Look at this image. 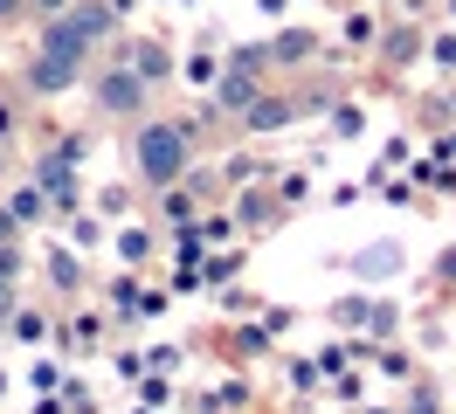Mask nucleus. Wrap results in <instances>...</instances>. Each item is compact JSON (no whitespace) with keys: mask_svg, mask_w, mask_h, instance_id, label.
I'll return each mask as SVG.
<instances>
[{"mask_svg":"<svg viewBox=\"0 0 456 414\" xmlns=\"http://www.w3.org/2000/svg\"><path fill=\"white\" fill-rule=\"evenodd\" d=\"M200 159V138H194V118H145L139 132H132V166H139L145 193L180 180L187 166Z\"/></svg>","mask_w":456,"mask_h":414,"instance_id":"1","label":"nucleus"},{"mask_svg":"<svg viewBox=\"0 0 456 414\" xmlns=\"http://www.w3.org/2000/svg\"><path fill=\"white\" fill-rule=\"evenodd\" d=\"M111 304L104 297H77L69 311L56 318V353L69 359V366H90V359H104L111 353Z\"/></svg>","mask_w":456,"mask_h":414,"instance_id":"2","label":"nucleus"},{"mask_svg":"<svg viewBox=\"0 0 456 414\" xmlns=\"http://www.w3.org/2000/svg\"><path fill=\"white\" fill-rule=\"evenodd\" d=\"M215 345L228 353V366H277V353H284V338L263 325V318H215Z\"/></svg>","mask_w":456,"mask_h":414,"instance_id":"3","label":"nucleus"},{"mask_svg":"<svg viewBox=\"0 0 456 414\" xmlns=\"http://www.w3.org/2000/svg\"><path fill=\"white\" fill-rule=\"evenodd\" d=\"M145 90L125 62H111V55H97V69H90V104L104 110V118H145Z\"/></svg>","mask_w":456,"mask_h":414,"instance_id":"4","label":"nucleus"},{"mask_svg":"<svg viewBox=\"0 0 456 414\" xmlns=\"http://www.w3.org/2000/svg\"><path fill=\"white\" fill-rule=\"evenodd\" d=\"M35 276H42L56 297H69V304L84 297V290H97V283H90V256H84V248H69L62 235L35 242Z\"/></svg>","mask_w":456,"mask_h":414,"instance_id":"5","label":"nucleus"},{"mask_svg":"<svg viewBox=\"0 0 456 414\" xmlns=\"http://www.w3.org/2000/svg\"><path fill=\"white\" fill-rule=\"evenodd\" d=\"M104 55H111V62H125V69H132L145 90H167L173 69H180V49H167L159 35H118Z\"/></svg>","mask_w":456,"mask_h":414,"instance_id":"6","label":"nucleus"},{"mask_svg":"<svg viewBox=\"0 0 456 414\" xmlns=\"http://www.w3.org/2000/svg\"><path fill=\"white\" fill-rule=\"evenodd\" d=\"M305 125V104H297V90H263L256 104L242 110V138H256V145H270V138H284V132H297Z\"/></svg>","mask_w":456,"mask_h":414,"instance_id":"7","label":"nucleus"},{"mask_svg":"<svg viewBox=\"0 0 456 414\" xmlns=\"http://www.w3.org/2000/svg\"><path fill=\"white\" fill-rule=\"evenodd\" d=\"M167 256V228L152 215H132V221H118L111 228V263L118 270H152Z\"/></svg>","mask_w":456,"mask_h":414,"instance_id":"8","label":"nucleus"},{"mask_svg":"<svg viewBox=\"0 0 456 414\" xmlns=\"http://www.w3.org/2000/svg\"><path fill=\"white\" fill-rule=\"evenodd\" d=\"M228 215H235V228L256 242V235H270L277 221H290V207L277 200V187H270V180H249V187H228Z\"/></svg>","mask_w":456,"mask_h":414,"instance_id":"9","label":"nucleus"},{"mask_svg":"<svg viewBox=\"0 0 456 414\" xmlns=\"http://www.w3.org/2000/svg\"><path fill=\"white\" fill-rule=\"evenodd\" d=\"M35 180L49 187L56 215H77V207H90V180H84V166L62 159V152H35Z\"/></svg>","mask_w":456,"mask_h":414,"instance_id":"10","label":"nucleus"},{"mask_svg":"<svg viewBox=\"0 0 456 414\" xmlns=\"http://www.w3.org/2000/svg\"><path fill=\"white\" fill-rule=\"evenodd\" d=\"M222 69H228L222 42H208V35H194V42L180 49V69H173V83H180V90H194V97H215V83H222Z\"/></svg>","mask_w":456,"mask_h":414,"instance_id":"11","label":"nucleus"},{"mask_svg":"<svg viewBox=\"0 0 456 414\" xmlns=\"http://www.w3.org/2000/svg\"><path fill=\"white\" fill-rule=\"evenodd\" d=\"M90 69H77V62H62V55L49 49H28V62H21V97H62V90H77Z\"/></svg>","mask_w":456,"mask_h":414,"instance_id":"12","label":"nucleus"},{"mask_svg":"<svg viewBox=\"0 0 456 414\" xmlns=\"http://www.w3.org/2000/svg\"><path fill=\"white\" fill-rule=\"evenodd\" d=\"M422 49H428V28H415V21H395V14H387V35H380L373 62H380L387 77H408V69H422Z\"/></svg>","mask_w":456,"mask_h":414,"instance_id":"13","label":"nucleus"},{"mask_svg":"<svg viewBox=\"0 0 456 414\" xmlns=\"http://www.w3.org/2000/svg\"><path fill=\"white\" fill-rule=\"evenodd\" d=\"M263 42H270V62H277V69H312L318 55H325L318 28H312V21H297V14H290L284 28H270Z\"/></svg>","mask_w":456,"mask_h":414,"instance_id":"14","label":"nucleus"},{"mask_svg":"<svg viewBox=\"0 0 456 414\" xmlns=\"http://www.w3.org/2000/svg\"><path fill=\"white\" fill-rule=\"evenodd\" d=\"M277 394H284V408H305V401H318V394H325L318 359H312V353H297V345H284V353H277Z\"/></svg>","mask_w":456,"mask_h":414,"instance_id":"15","label":"nucleus"},{"mask_svg":"<svg viewBox=\"0 0 456 414\" xmlns=\"http://www.w3.org/2000/svg\"><path fill=\"white\" fill-rule=\"evenodd\" d=\"M263 90H270V69H242V62H228V69H222V83H215V97H208V104L222 110V118H235V125H242V110L256 104Z\"/></svg>","mask_w":456,"mask_h":414,"instance_id":"16","label":"nucleus"},{"mask_svg":"<svg viewBox=\"0 0 456 414\" xmlns=\"http://www.w3.org/2000/svg\"><path fill=\"white\" fill-rule=\"evenodd\" d=\"M367 366H373L380 386H415L422 380V345H415V338H380Z\"/></svg>","mask_w":456,"mask_h":414,"instance_id":"17","label":"nucleus"},{"mask_svg":"<svg viewBox=\"0 0 456 414\" xmlns=\"http://www.w3.org/2000/svg\"><path fill=\"white\" fill-rule=\"evenodd\" d=\"M380 35H387V7H373V0H353V7L339 14V49H353V55H367V62H373Z\"/></svg>","mask_w":456,"mask_h":414,"instance_id":"18","label":"nucleus"},{"mask_svg":"<svg viewBox=\"0 0 456 414\" xmlns=\"http://www.w3.org/2000/svg\"><path fill=\"white\" fill-rule=\"evenodd\" d=\"M90 207L111 221H132V215H145V180H90Z\"/></svg>","mask_w":456,"mask_h":414,"instance_id":"19","label":"nucleus"},{"mask_svg":"<svg viewBox=\"0 0 456 414\" xmlns=\"http://www.w3.org/2000/svg\"><path fill=\"white\" fill-rule=\"evenodd\" d=\"M56 318L62 311H49V304H14V318H7V338L21 345V353H42V345H56Z\"/></svg>","mask_w":456,"mask_h":414,"instance_id":"20","label":"nucleus"},{"mask_svg":"<svg viewBox=\"0 0 456 414\" xmlns=\"http://www.w3.org/2000/svg\"><path fill=\"white\" fill-rule=\"evenodd\" d=\"M69 373H77V366H69L56 345L28 353V359H21V401H35V394H62V386H69Z\"/></svg>","mask_w":456,"mask_h":414,"instance_id":"21","label":"nucleus"},{"mask_svg":"<svg viewBox=\"0 0 456 414\" xmlns=\"http://www.w3.org/2000/svg\"><path fill=\"white\" fill-rule=\"evenodd\" d=\"M7 215L35 235V228H49V221H56V200H49V187L28 173V180H14V187H7Z\"/></svg>","mask_w":456,"mask_h":414,"instance_id":"22","label":"nucleus"},{"mask_svg":"<svg viewBox=\"0 0 456 414\" xmlns=\"http://www.w3.org/2000/svg\"><path fill=\"white\" fill-rule=\"evenodd\" d=\"M145 215L159 221V228H187V221H200V193L187 187V180H167V187H152V207Z\"/></svg>","mask_w":456,"mask_h":414,"instance_id":"23","label":"nucleus"},{"mask_svg":"<svg viewBox=\"0 0 456 414\" xmlns=\"http://www.w3.org/2000/svg\"><path fill=\"white\" fill-rule=\"evenodd\" d=\"M367 125H373V110H367V97H353V90L325 110V138H332V145H360V138H367Z\"/></svg>","mask_w":456,"mask_h":414,"instance_id":"24","label":"nucleus"},{"mask_svg":"<svg viewBox=\"0 0 456 414\" xmlns=\"http://www.w3.org/2000/svg\"><path fill=\"white\" fill-rule=\"evenodd\" d=\"M270 187H277V200L297 215V207H312V200H318V166H312V159H290V166H277V173H270Z\"/></svg>","mask_w":456,"mask_h":414,"instance_id":"25","label":"nucleus"},{"mask_svg":"<svg viewBox=\"0 0 456 414\" xmlns=\"http://www.w3.org/2000/svg\"><path fill=\"white\" fill-rule=\"evenodd\" d=\"M97 297L111 304L118 325H139V304H145V270H118L111 283H97Z\"/></svg>","mask_w":456,"mask_h":414,"instance_id":"26","label":"nucleus"},{"mask_svg":"<svg viewBox=\"0 0 456 414\" xmlns=\"http://www.w3.org/2000/svg\"><path fill=\"white\" fill-rule=\"evenodd\" d=\"M200 283H208V297L228 290V283H249V248L228 242V248H208V263H200Z\"/></svg>","mask_w":456,"mask_h":414,"instance_id":"27","label":"nucleus"},{"mask_svg":"<svg viewBox=\"0 0 456 414\" xmlns=\"http://www.w3.org/2000/svg\"><path fill=\"white\" fill-rule=\"evenodd\" d=\"M62 242L84 248V256H104L111 248V221L97 215V207H77V215H62Z\"/></svg>","mask_w":456,"mask_h":414,"instance_id":"28","label":"nucleus"},{"mask_svg":"<svg viewBox=\"0 0 456 414\" xmlns=\"http://www.w3.org/2000/svg\"><path fill=\"white\" fill-rule=\"evenodd\" d=\"M208 394H215V408H222V414H256V373H249V366H228Z\"/></svg>","mask_w":456,"mask_h":414,"instance_id":"29","label":"nucleus"},{"mask_svg":"<svg viewBox=\"0 0 456 414\" xmlns=\"http://www.w3.org/2000/svg\"><path fill=\"white\" fill-rule=\"evenodd\" d=\"M422 77H436V83H456V28H450V21H436V28H428Z\"/></svg>","mask_w":456,"mask_h":414,"instance_id":"30","label":"nucleus"},{"mask_svg":"<svg viewBox=\"0 0 456 414\" xmlns=\"http://www.w3.org/2000/svg\"><path fill=\"white\" fill-rule=\"evenodd\" d=\"M325 394H332L339 408H367V401H373V366H346V373H332Z\"/></svg>","mask_w":456,"mask_h":414,"instance_id":"31","label":"nucleus"},{"mask_svg":"<svg viewBox=\"0 0 456 414\" xmlns=\"http://www.w3.org/2000/svg\"><path fill=\"white\" fill-rule=\"evenodd\" d=\"M145 359H152V373H173V380H180V373L194 366V338H152Z\"/></svg>","mask_w":456,"mask_h":414,"instance_id":"32","label":"nucleus"},{"mask_svg":"<svg viewBox=\"0 0 456 414\" xmlns=\"http://www.w3.org/2000/svg\"><path fill=\"white\" fill-rule=\"evenodd\" d=\"M415 152H422V138H415V132H387V138H380V152H373V166H380V173H408Z\"/></svg>","mask_w":456,"mask_h":414,"instance_id":"33","label":"nucleus"},{"mask_svg":"<svg viewBox=\"0 0 456 414\" xmlns=\"http://www.w3.org/2000/svg\"><path fill=\"white\" fill-rule=\"evenodd\" d=\"M346 270H353V276H367V290H373L380 276H395V270H401V248H395V242H380V248H360V256H353Z\"/></svg>","mask_w":456,"mask_h":414,"instance_id":"34","label":"nucleus"},{"mask_svg":"<svg viewBox=\"0 0 456 414\" xmlns=\"http://www.w3.org/2000/svg\"><path fill=\"white\" fill-rule=\"evenodd\" d=\"M208 235H200V221H187V228H167V263H208Z\"/></svg>","mask_w":456,"mask_h":414,"instance_id":"35","label":"nucleus"},{"mask_svg":"<svg viewBox=\"0 0 456 414\" xmlns=\"http://www.w3.org/2000/svg\"><path fill=\"white\" fill-rule=\"evenodd\" d=\"M256 311H263L256 283H228V290H215V318H256Z\"/></svg>","mask_w":456,"mask_h":414,"instance_id":"36","label":"nucleus"},{"mask_svg":"<svg viewBox=\"0 0 456 414\" xmlns=\"http://www.w3.org/2000/svg\"><path fill=\"white\" fill-rule=\"evenodd\" d=\"M104 366H111V380H125V386H139L145 373H152L145 345H111V353H104Z\"/></svg>","mask_w":456,"mask_h":414,"instance_id":"37","label":"nucleus"},{"mask_svg":"<svg viewBox=\"0 0 456 414\" xmlns=\"http://www.w3.org/2000/svg\"><path fill=\"white\" fill-rule=\"evenodd\" d=\"M263 325L277 331V338H284V345H297V325H305V311H297V304H284V297H263V311H256Z\"/></svg>","mask_w":456,"mask_h":414,"instance_id":"38","label":"nucleus"},{"mask_svg":"<svg viewBox=\"0 0 456 414\" xmlns=\"http://www.w3.org/2000/svg\"><path fill=\"white\" fill-rule=\"evenodd\" d=\"M367 304H373V290H367V297H360V290H339V297H332V325L367 338Z\"/></svg>","mask_w":456,"mask_h":414,"instance_id":"39","label":"nucleus"},{"mask_svg":"<svg viewBox=\"0 0 456 414\" xmlns=\"http://www.w3.org/2000/svg\"><path fill=\"white\" fill-rule=\"evenodd\" d=\"M28 276H35V248H28V235H21V242L0 248V283H14V290H21Z\"/></svg>","mask_w":456,"mask_h":414,"instance_id":"40","label":"nucleus"},{"mask_svg":"<svg viewBox=\"0 0 456 414\" xmlns=\"http://www.w3.org/2000/svg\"><path fill=\"white\" fill-rule=\"evenodd\" d=\"M132 401H152V408H180V380H173V373H145V380L132 386Z\"/></svg>","mask_w":456,"mask_h":414,"instance_id":"41","label":"nucleus"},{"mask_svg":"<svg viewBox=\"0 0 456 414\" xmlns=\"http://www.w3.org/2000/svg\"><path fill=\"white\" fill-rule=\"evenodd\" d=\"M401 414H450V408H443V394H436V386L415 380V386H401Z\"/></svg>","mask_w":456,"mask_h":414,"instance_id":"42","label":"nucleus"},{"mask_svg":"<svg viewBox=\"0 0 456 414\" xmlns=\"http://www.w3.org/2000/svg\"><path fill=\"white\" fill-rule=\"evenodd\" d=\"M62 401H69V414H104V401H97V386H90L84 373H69V386H62Z\"/></svg>","mask_w":456,"mask_h":414,"instance_id":"43","label":"nucleus"},{"mask_svg":"<svg viewBox=\"0 0 456 414\" xmlns=\"http://www.w3.org/2000/svg\"><path fill=\"white\" fill-rule=\"evenodd\" d=\"M395 21H415V28H436V0H387Z\"/></svg>","mask_w":456,"mask_h":414,"instance_id":"44","label":"nucleus"},{"mask_svg":"<svg viewBox=\"0 0 456 414\" xmlns=\"http://www.w3.org/2000/svg\"><path fill=\"white\" fill-rule=\"evenodd\" d=\"M249 7H256V21H263V28H284L297 0H249Z\"/></svg>","mask_w":456,"mask_h":414,"instance_id":"45","label":"nucleus"},{"mask_svg":"<svg viewBox=\"0 0 456 414\" xmlns=\"http://www.w3.org/2000/svg\"><path fill=\"white\" fill-rule=\"evenodd\" d=\"M428 276H436L443 290H456V248H443V256H436V270H428Z\"/></svg>","mask_w":456,"mask_h":414,"instance_id":"46","label":"nucleus"},{"mask_svg":"<svg viewBox=\"0 0 456 414\" xmlns=\"http://www.w3.org/2000/svg\"><path fill=\"white\" fill-rule=\"evenodd\" d=\"M69 7H77V0H28L35 21H56V14H69Z\"/></svg>","mask_w":456,"mask_h":414,"instance_id":"47","label":"nucleus"},{"mask_svg":"<svg viewBox=\"0 0 456 414\" xmlns=\"http://www.w3.org/2000/svg\"><path fill=\"white\" fill-rule=\"evenodd\" d=\"M21 235H28V228H21V221L7 215V200H0V248H7V242H21Z\"/></svg>","mask_w":456,"mask_h":414,"instance_id":"48","label":"nucleus"},{"mask_svg":"<svg viewBox=\"0 0 456 414\" xmlns=\"http://www.w3.org/2000/svg\"><path fill=\"white\" fill-rule=\"evenodd\" d=\"M7 21H35V14H28V0H0V28H7Z\"/></svg>","mask_w":456,"mask_h":414,"instance_id":"49","label":"nucleus"},{"mask_svg":"<svg viewBox=\"0 0 456 414\" xmlns=\"http://www.w3.org/2000/svg\"><path fill=\"white\" fill-rule=\"evenodd\" d=\"M14 386H21V373H14V366H7V359H0V408H7V401H14Z\"/></svg>","mask_w":456,"mask_h":414,"instance_id":"50","label":"nucleus"},{"mask_svg":"<svg viewBox=\"0 0 456 414\" xmlns=\"http://www.w3.org/2000/svg\"><path fill=\"white\" fill-rule=\"evenodd\" d=\"M139 7H145V0H111V14H118V21H132Z\"/></svg>","mask_w":456,"mask_h":414,"instance_id":"51","label":"nucleus"},{"mask_svg":"<svg viewBox=\"0 0 456 414\" xmlns=\"http://www.w3.org/2000/svg\"><path fill=\"white\" fill-rule=\"evenodd\" d=\"M125 414H173V408H152V401H125Z\"/></svg>","mask_w":456,"mask_h":414,"instance_id":"52","label":"nucleus"},{"mask_svg":"<svg viewBox=\"0 0 456 414\" xmlns=\"http://www.w3.org/2000/svg\"><path fill=\"white\" fill-rule=\"evenodd\" d=\"M436 21H450V28H456V0H436Z\"/></svg>","mask_w":456,"mask_h":414,"instance_id":"53","label":"nucleus"},{"mask_svg":"<svg viewBox=\"0 0 456 414\" xmlns=\"http://www.w3.org/2000/svg\"><path fill=\"white\" fill-rule=\"evenodd\" d=\"M353 414H401V408H387V401H367V408H353Z\"/></svg>","mask_w":456,"mask_h":414,"instance_id":"54","label":"nucleus"},{"mask_svg":"<svg viewBox=\"0 0 456 414\" xmlns=\"http://www.w3.org/2000/svg\"><path fill=\"white\" fill-rule=\"evenodd\" d=\"M173 7H180V14H187V7H200V0H173Z\"/></svg>","mask_w":456,"mask_h":414,"instance_id":"55","label":"nucleus"},{"mask_svg":"<svg viewBox=\"0 0 456 414\" xmlns=\"http://www.w3.org/2000/svg\"><path fill=\"white\" fill-rule=\"evenodd\" d=\"M297 7H312V0H297Z\"/></svg>","mask_w":456,"mask_h":414,"instance_id":"56","label":"nucleus"},{"mask_svg":"<svg viewBox=\"0 0 456 414\" xmlns=\"http://www.w3.org/2000/svg\"><path fill=\"white\" fill-rule=\"evenodd\" d=\"M373 7H387V0H373Z\"/></svg>","mask_w":456,"mask_h":414,"instance_id":"57","label":"nucleus"}]
</instances>
